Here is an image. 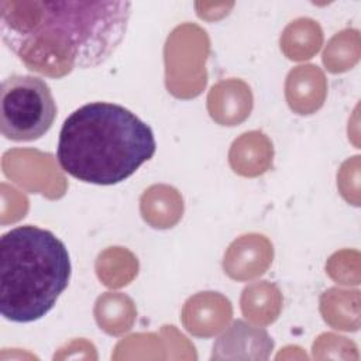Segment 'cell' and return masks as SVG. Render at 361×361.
<instances>
[{
	"label": "cell",
	"instance_id": "obj_1",
	"mask_svg": "<svg viewBox=\"0 0 361 361\" xmlns=\"http://www.w3.org/2000/svg\"><path fill=\"white\" fill-rule=\"evenodd\" d=\"M130 1H0V35L32 72L63 76L104 63L126 37Z\"/></svg>",
	"mask_w": 361,
	"mask_h": 361
},
{
	"label": "cell",
	"instance_id": "obj_2",
	"mask_svg": "<svg viewBox=\"0 0 361 361\" xmlns=\"http://www.w3.org/2000/svg\"><path fill=\"white\" fill-rule=\"evenodd\" d=\"M157 149L152 128L124 106L92 102L71 113L59 131L56 159L63 172L93 185H116Z\"/></svg>",
	"mask_w": 361,
	"mask_h": 361
},
{
	"label": "cell",
	"instance_id": "obj_3",
	"mask_svg": "<svg viewBox=\"0 0 361 361\" xmlns=\"http://www.w3.org/2000/svg\"><path fill=\"white\" fill-rule=\"evenodd\" d=\"M72 274L66 245L49 230L14 227L0 238V313L14 323L48 314Z\"/></svg>",
	"mask_w": 361,
	"mask_h": 361
},
{
	"label": "cell",
	"instance_id": "obj_4",
	"mask_svg": "<svg viewBox=\"0 0 361 361\" xmlns=\"http://www.w3.org/2000/svg\"><path fill=\"white\" fill-rule=\"evenodd\" d=\"M56 117V103L48 83L32 75H11L0 87V130L11 141H35Z\"/></svg>",
	"mask_w": 361,
	"mask_h": 361
},
{
	"label": "cell",
	"instance_id": "obj_5",
	"mask_svg": "<svg viewBox=\"0 0 361 361\" xmlns=\"http://www.w3.org/2000/svg\"><path fill=\"white\" fill-rule=\"evenodd\" d=\"M272 348L267 330L235 320L214 343L212 360H267Z\"/></svg>",
	"mask_w": 361,
	"mask_h": 361
}]
</instances>
